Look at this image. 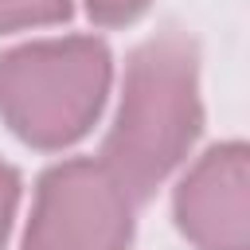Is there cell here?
<instances>
[{
	"label": "cell",
	"mask_w": 250,
	"mask_h": 250,
	"mask_svg": "<svg viewBox=\"0 0 250 250\" xmlns=\"http://www.w3.org/2000/svg\"><path fill=\"white\" fill-rule=\"evenodd\" d=\"M109 90V51L102 39L66 35L16 47L0 59V117L35 148L78 141Z\"/></svg>",
	"instance_id": "7a4b0ae2"
},
{
	"label": "cell",
	"mask_w": 250,
	"mask_h": 250,
	"mask_svg": "<svg viewBox=\"0 0 250 250\" xmlns=\"http://www.w3.org/2000/svg\"><path fill=\"white\" fill-rule=\"evenodd\" d=\"M250 160L246 145H215L184 176L176 191V223L199 250H246L250 246Z\"/></svg>",
	"instance_id": "277c9868"
},
{
	"label": "cell",
	"mask_w": 250,
	"mask_h": 250,
	"mask_svg": "<svg viewBox=\"0 0 250 250\" xmlns=\"http://www.w3.org/2000/svg\"><path fill=\"white\" fill-rule=\"evenodd\" d=\"M145 8H148V0H86V12L98 23H129Z\"/></svg>",
	"instance_id": "8992f818"
},
{
	"label": "cell",
	"mask_w": 250,
	"mask_h": 250,
	"mask_svg": "<svg viewBox=\"0 0 250 250\" xmlns=\"http://www.w3.org/2000/svg\"><path fill=\"white\" fill-rule=\"evenodd\" d=\"M203 125L199 55L184 31L145 39L125 66V94L102 164L129 199H145L191 148Z\"/></svg>",
	"instance_id": "6da1fadb"
},
{
	"label": "cell",
	"mask_w": 250,
	"mask_h": 250,
	"mask_svg": "<svg viewBox=\"0 0 250 250\" xmlns=\"http://www.w3.org/2000/svg\"><path fill=\"white\" fill-rule=\"evenodd\" d=\"M16 199H20V180H16V172L0 160V246H4V234H8V227H12Z\"/></svg>",
	"instance_id": "52a82bcc"
},
{
	"label": "cell",
	"mask_w": 250,
	"mask_h": 250,
	"mask_svg": "<svg viewBox=\"0 0 250 250\" xmlns=\"http://www.w3.org/2000/svg\"><path fill=\"white\" fill-rule=\"evenodd\" d=\"M70 16V0H0V31L39 27Z\"/></svg>",
	"instance_id": "5b68a950"
},
{
	"label": "cell",
	"mask_w": 250,
	"mask_h": 250,
	"mask_svg": "<svg viewBox=\"0 0 250 250\" xmlns=\"http://www.w3.org/2000/svg\"><path fill=\"white\" fill-rule=\"evenodd\" d=\"M133 199L102 160L55 164L35 191L23 250H129Z\"/></svg>",
	"instance_id": "3957f363"
}]
</instances>
